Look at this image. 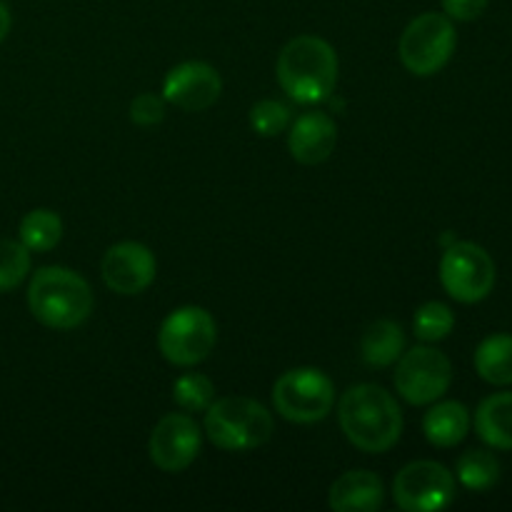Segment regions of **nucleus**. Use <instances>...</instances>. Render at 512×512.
I'll return each mask as SVG.
<instances>
[{"label": "nucleus", "instance_id": "nucleus-12", "mask_svg": "<svg viewBox=\"0 0 512 512\" xmlns=\"http://www.w3.org/2000/svg\"><path fill=\"white\" fill-rule=\"evenodd\" d=\"M103 283L118 295H140L153 285L158 263L148 245L135 243V240H123L108 248L103 255Z\"/></svg>", "mask_w": 512, "mask_h": 512}, {"label": "nucleus", "instance_id": "nucleus-25", "mask_svg": "<svg viewBox=\"0 0 512 512\" xmlns=\"http://www.w3.org/2000/svg\"><path fill=\"white\" fill-rule=\"evenodd\" d=\"M250 128L260 138H275L290 128V108L280 100H260L250 108Z\"/></svg>", "mask_w": 512, "mask_h": 512}, {"label": "nucleus", "instance_id": "nucleus-11", "mask_svg": "<svg viewBox=\"0 0 512 512\" xmlns=\"http://www.w3.org/2000/svg\"><path fill=\"white\" fill-rule=\"evenodd\" d=\"M203 445L195 418L188 413H170L158 420L148 440V455L163 473H183L195 463Z\"/></svg>", "mask_w": 512, "mask_h": 512}, {"label": "nucleus", "instance_id": "nucleus-22", "mask_svg": "<svg viewBox=\"0 0 512 512\" xmlns=\"http://www.w3.org/2000/svg\"><path fill=\"white\" fill-rule=\"evenodd\" d=\"M453 328L455 315L445 303L430 300V303L420 305V308L415 310L413 330L415 338H420L423 343H440V340H445L453 333Z\"/></svg>", "mask_w": 512, "mask_h": 512}, {"label": "nucleus", "instance_id": "nucleus-7", "mask_svg": "<svg viewBox=\"0 0 512 512\" xmlns=\"http://www.w3.org/2000/svg\"><path fill=\"white\" fill-rule=\"evenodd\" d=\"M458 45V33L448 15L423 13L410 20L400 35V60L418 78L440 73L450 63Z\"/></svg>", "mask_w": 512, "mask_h": 512}, {"label": "nucleus", "instance_id": "nucleus-16", "mask_svg": "<svg viewBox=\"0 0 512 512\" xmlns=\"http://www.w3.org/2000/svg\"><path fill=\"white\" fill-rule=\"evenodd\" d=\"M470 430V410L458 400L433 405L423 418V433L435 448H455Z\"/></svg>", "mask_w": 512, "mask_h": 512}, {"label": "nucleus", "instance_id": "nucleus-23", "mask_svg": "<svg viewBox=\"0 0 512 512\" xmlns=\"http://www.w3.org/2000/svg\"><path fill=\"white\" fill-rule=\"evenodd\" d=\"M173 400L185 413H205L215 400V385L203 373H183L173 383Z\"/></svg>", "mask_w": 512, "mask_h": 512}, {"label": "nucleus", "instance_id": "nucleus-14", "mask_svg": "<svg viewBox=\"0 0 512 512\" xmlns=\"http://www.w3.org/2000/svg\"><path fill=\"white\" fill-rule=\"evenodd\" d=\"M338 143V125L328 113L310 110L290 123L288 150L298 163L320 165L333 155Z\"/></svg>", "mask_w": 512, "mask_h": 512}, {"label": "nucleus", "instance_id": "nucleus-27", "mask_svg": "<svg viewBox=\"0 0 512 512\" xmlns=\"http://www.w3.org/2000/svg\"><path fill=\"white\" fill-rule=\"evenodd\" d=\"M490 0H443V10L450 20H463V23H470V20L480 18L488 8Z\"/></svg>", "mask_w": 512, "mask_h": 512}, {"label": "nucleus", "instance_id": "nucleus-6", "mask_svg": "<svg viewBox=\"0 0 512 512\" xmlns=\"http://www.w3.org/2000/svg\"><path fill=\"white\" fill-rule=\"evenodd\" d=\"M218 343V325L205 308L185 305L163 320L158 333V348L168 363L178 368H193L213 353Z\"/></svg>", "mask_w": 512, "mask_h": 512}, {"label": "nucleus", "instance_id": "nucleus-26", "mask_svg": "<svg viewBox=\"0 0 512 512\" xmlns=\"http://www.w3.org/2000/svg\"><path fill=\"white\" fill-rule=\"evenodd\" d=\"M165 118V98L155 93H143L130 103V120L143 128L163 123Z\"/></svg>", "mask_w": 512, "mask_h": 512}, {"label": "nucleus", "instance_id": "nucleus-21", "mask_svg": "<svg viewBox=\"0 0 512 512\" xmlns=\"http://www.w3.org/2000/svg\"><path fill=\"white\" fill-rule=\"evenodd\" d=\"M458 480L473 493H485L500 480V460L490 450H468L458 458Z\"/></svg>", "mask_w": 512, "mask_h": 512}, {"label": "nucleus", "instance_id": "nucleus-9", "mask_svg": "<svg viewBox=\"0 0 512 512\" xmlns=\"http://www.w3.org/2000/svg\"><path fill=\"white\" fill-rule=\"evenodd\" d=\"M393 383L405 403L430 405L448 393L453 383V365L438 348L415 345L398 358Z\"/></svg>", "mask_w": 512, "mask_h": 512}, {"label": "nucleus", "instance_id": "nucleus-20", "mask_svg": "<svg viewBox=\"0 0 512 512\" xmlns=\"http://www.w3.org/2000/svg\"><path fill=\"white\" fill-rule=\"evenodd\" d=\"M63 238V220L55 210L35 208L20 220V243L30 253H48Z\"/></svg>", "mask_w": 512, "mask_h": 512}, {"label": "nucleus", "instance_id": "nucleus-19", "mask_svg": "<svg viewBox=\"0 0 512 512\" xmlns=\"http://www.w3.org/2000/svg\"><path fill=\"white\" fill-rule=\"evenodd\" d=\"M475 370L490 385H512V335L485 338L475 350Z\"/></svg>", "mask_w": 512, "mask_h": 512}, {"label": "nucleus", "instance_id": "nucleus-15", "mask_svg": "<svg viewBox=\"0 0 512 512\" xmlns=\"http://www.w3.org/2000/svg\"><path fill=\"white\" fill-rule=\"evenodd\" d=\"M383 503V480L370 470H348L330 485L328 505L335 512H375Z\"/></svg>", "mask_w": 512, "mask_h": 512}, {"label": "nucleus", "instance_id": "nucleus-8", "mask_svg": "<svg viewBox=\"0 0 512 512\" xmlns=\"http://www.w3.org/2000/svg\"><path fill=\"white\" fill-rule=\"evenodd\" d=\"M440 283L458 303H480L495 288L493 258L478 243H450L440 260Z\"/></svg>", "mask_w": 512, "mask_h": 512}, {"label": "nucleus", "instance_id": "nucleus-1", "mask_svg": "<svg viewBox=\"0 0 512 512\" xmlns=\"http://www.w3.org/2000/svg\"><path fill=\"white\" fill-rule=\"evenodd\" d=\"M338 420L345 438L363 453H388L403 435V413L393 395L373 383L353 385L343 393Z\"/></svg>", "mask_w": 512, "mask_h": 512}, {"label": "nucleus", "instance_id": "nucleus-17", "mask_svg": "<svg viewBox=\"0 0 512 512\" xmlns=\"http://www.w3.org/2000/svg\"><path fill=\"white\" fill-rule=\"evenodd\" d=\"M475 433L495 450H512V393H495L475 410Z\"/></svg>", "mask_w": 512, "mask_h": 512}, {"label": "nucleus", "instance_id": "nucleus-13", "mask_svg": "<svg viewBox=\"0 0 512 512\" xmlns=\"http://www.w3.org/2000/svg\"><path fill=\"white\" fill-rule=\"evenodd\" d=\"M223 93V80L213 65L203 60H188L168 70L163 80V98L165 103L175 105L188 113H200L210 105L218 103Z\"/></svg>", "mask_w": 512, "mask_h": 512}, {"label": "nucleus", "instance_id": "nucleus-5", "mask_svg": "<svg viewBox=\"0 0 512 512\" xmlns=\"http://www.w3.org/2000/svg\"><path fill=\"white\" fill-rule=\"evenodd\" d=\"M273 405L288 423H320L335 405V385L323 370L293 368L275 380Z\"/></svg>", "mask_w": 512, "mask_h": 512}, {"label": "nucleus", "instance_id": "nucleus-28", "mask_svg": "<svg viewBox=\"0 0 512 512\" xmlns=\"http://www.w3.org/2000/svg\"><path fill=\"white\" fill-rule=\"evenodd\" d=\"M8 30H10V10L5 8L3 3H0V43H3V40H5Z\"/></svg>", "mask_w": 512, "mask_h": 512}, {"label": "nucleus", "instance_id": "nucleus-4", "mask_svg": "<svg viewBox=\"0 0 512 512\" xmlns=\"http://www.w3.org/2000/svg\"><path fill=\"white\" fill-rule=\"evenodd\" d=\"M273 433V413L253 398L230 395L213 400L205 410V435L225 453H248L268 443Z\"/></svg>", "mask_w": 512, "mask_h": 512}, {"label": "nucleus", "instance_id": "nucleus-10", "mask_svg": "<svg viewBox=\"0 0 512 512\" xmlns=\"http://www.w3.org/2000/svg\"><path fill=\"white\" fill-rule=\"evenodd\" d=\"M393 498L405 512L443 510L455 500V475L435 460H415L395 475Z\"/></svg>", "mask_w": 512, "mask_h": 512}, {"label": "nucleus", "instance_id": "nucleus-2", "mask_svg": "<svg viewBox=\"0 0 512 512\" xmlns=\"http://www.w3.org/2000/svg\"><path fill=\"white\" fill-rule=\"evenodd\" d=\"M338 53L318 35H298L278 55L275 75L280 88L300 105L328 100L338 85Z\"/></svg>", "mask_w": 512, "mask_h": 512}, {"label": "nucleus", "instance_id": "nucleus-24", "mask_svg": "<svg viewBox=\"0 0 512 512\" xmlns=\"http://www.w3.org/2000/svg\"><path fill=\"white\" fill-rule=\"evenodd\" d=\"M30 273V250L20 240L0 238V293L15 290Z\"/></svg>", "mask_w": 512, "mask_h": 512}, {"label": "nucleus", "instance_id": "nucleus-18", "mask_svg": "<svg viewBox=\"0 0 512 512\" xmlns=\"http://www.w3.org/2000/svg\"><path fill=\"white\" fill-rule=\"evenodd\" d=\"M360 353L370 368H390L405 353V333L395 320H375L360 340Z\"/></svg>", "mask_w": 512, "mask_h": 512}, {"label": "nucleus", "instance_id": "nucleus-3", "mask_svg": "<svg viewBox=\"0 0 512 512\" xmlns=\"http://www.w3.org/2000/svg\"><path fill=\"white\" fill-rule=\"evenodd\" d=\"M93 290L88 280L70 268L48 265L28 285V308L38 323L53 330L80 328L93 313Z\"/></svg>", "mask_w": 512, "mask_h": 512}]
</instances>
